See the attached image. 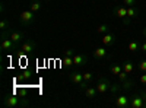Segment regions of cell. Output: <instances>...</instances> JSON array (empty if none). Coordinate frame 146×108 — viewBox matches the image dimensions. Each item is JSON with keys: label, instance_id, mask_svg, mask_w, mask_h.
<instances>
[{"label": "cell", "instance_id": "7c38bea8", "mask_svg": "<svg viewBox=\"0 0 146 108\" xmlns=\"http://www.w3.org/2000/svg\"><path fill=\"white\" fill-rule=\"evenodd\" d=\"M73 63H75V66H78V67L86 64V63H88V54L75 53V56H73Z\"/></svg>", "mask_w": 146, "mask_h": 108}, {"label": "cell", "instance_id": "4fadbf2b", "mask_svg": "<svg viewBox=\"0 0 146 108\" xmlns=\"http://www.w3.org/2000/svg\"><path fill=\"white\" fill-rule=\"evenodd\" d=\"M9 37L12 38V41H13L16 45H21V41L25 40V34L21 32V31H12V32L9 34Z\"/></svg>", "mask_w": 146, "mask_h": 108}, {"label": "cell", "instance_id": "277c9868", "mask_svg": "<svg viewBox=\"0 0 146 108\" xmlns=\"http://www.w3.org/2000/svg\"><path fill=\"white\" fill-rule=\"evenodd\" d=\"M19 22L22 23L23 27H29L35 22V15L31 9H27V10H22L21 15H19Z\"/></svg>", "mask_w": 146, "mask_h": 108}, {"label": "cell", "instance_id": "9a60e30c", "mask_svg": "<svg viewBox=\"0 0 146 108\" xmlns=\"http://www.w3.org/2000/svg\"><path fill=\"white\" fill-rule=\"evenodd\" d=\"M127 48H129V51H131V53H136L137 50H140V42H139L137 40H130L129 44H127Z\"/></svg>", "mask_w": 146, "mask_h": 108}, {"label": "cell", "instance_id": "2e32d148", "mask_svg": "<svg viewBox=\"0 0 146 108\" xmlns=\"http://www.w3.org/2000/svg\"><path fill=\"white\" fill-rule=\"evenodd\" d=\"M123 70L130 75V73H133V72L136 70V66H135V63H131L130 60H126V62L123 63Z\"/></svg>", "mask_w": 146, "mask_h": 108}, {"label": "cell", "instance_id": "cb8c5ba5", "mask_svg": "<svg viewBox=\"0 0 146 108\" xmlns=\"http://www.w3.org/2000/svg\"><path fill=\"white\" fill-rule=\"evenodd\" d=\"M137 70L142 72V73H145V72H146V58L140 60V62L137 63Z\"/></svg>", "mask_w": 146, "mask_h": 108}, {"label": "cell", "instance_id": "3957f363", "mask_svg": "<svg viewBox=\"0 0 146 108\" xmlns=\"http://www.w3.org/2000/svg\"><path fill=\"white\" fill-rule=\"evenodd\" d=\"M2 32L3 34H2V44H0V50H2L3 53L12 51V50H18L19 45H16L13 41H12V38L6 34V31H2Z\"/></svg>", "mask_w": 146, "mask_h": 108}, {"label": "cell", "instance_id": "484cf974", "mask_svg": "<svg viewBox=\"0 0 146 108\" xmlns=\"http://www.w3.org/2000/svg\"><path fill=\"white\" fill-rule=\"evenodd\" d=\"M117 76H118V82H126V80L129 79V73H126L124 70H123V72H120Z\"/></svg>", "mask_w": 146, "mask_h": 108}, {"label": "cell", "instance_id": "e0dca14e", "mask_svg": "<svg viewBox=\"0 0 146 108\" xmlns=\"http://www.w3.org/2000/svg\"><path fill=\"white\" fill-rule=\"evenodd\" d=\"M41 7H42V2H41V0H32L31 5H29V9L34 12V13H35V12H40Z\"/></svg>", "mask_w": 146, "mask_h": 108}, {"label": "cell", "instance_id": "8fae6325", "mask_svg": "<svg viewBox=\"0 0 146 108\" xmlns=\"http://www.w3.org/2000/svg\"><path fill=\"white\" fill-rule=\"evenodd\" d=\"M94 57L98 60H107V58H110V53L105 47H98V48L94 50Z\"/></svg>", "mask_w": 146, "mask_h": 108}, {"label": "cell", "instance_id": "44dd1931", "mask_svg": "<svg viewBox=\"0 0 146 108\" xmlns=\"http://www.w3.org/2000/svg\"><path fill=\"white\" fill-rule=\"evenodd\" d=\"M118 91H121V83L118 82V83H110V89H108V92H111L113 95H115Z\"/></svg>", "mask_w": 146, "mask_h": 108}, {"label": "cell", "instance_id": "9c48e42d", "mask_svg": "<svg viewBox=\"0 0 146 108\" xmlns=\"http://www.w3.org/2000/svg\"><path fill=\"white\" fill-rule=\"evenodd\" d=\"M129 104H130V98L126 97V95H118V97H115V101H114L115 108H127Z\"/></svg>", "mask_w": 146, "mask_h": 108}, {"label": "cell", "instance_id": "8992f818", "mask_svg": "<svg viewBox=\"0 0 146 108\" xmlns=\"http://www.w3.org/2000/svg\"><path fill=\"white\" fill-rule=\"evenodd\" d=\"M110 82L107 78H100L98 79V85H96V91H98V95H104V93H107L108 92V89H110Z\"/></svg>", "mask_w": 146, "mask_h": 108}, {"label": "cell", "instance_id": "ac0fdd59", "mask_svg": "<svg viewBox=\"0 0 146 108\" xmlns=\"http://www.w3.org/2000/svg\"><path fill=\"white\" fill-rule=\"evenodd\" d=\"M73 64H75V63H73V57L64 54L63 58H62V66H63V67H72Z\"/></svg>", "mask_w": 146, "mask_h": 108}, {"label": "cell", "instance_id": "ba28073f", "mask_svg": "<svg viewBox=\"0 0 146 108\" xmlns=\"http://www.w3.org/2000/svg\"><path fill=\"white\" fill-rule=\"evenodd\" d=\"M115 40H117L115 34L111 32V31H108L107 34L102 35V45H105V47H111V45L115 44Z\"/></svg>", "mask_w": 146, "mask_h": 108}, {"label": "cell", "instance_id": "f1b7e54d", "mask_svg": "<svg viewBox=\"0 0 146 108\" xmlns=\"http://www.w3.org/2000/svg\"><path fill=\"white\" fill-rule=\"evenodd\" d=\"M31 75H32V72H31V70H27V72H23V73H22L19 78H21V79H28Z\"/></svg>", "mask_w": 146, "mask_h": 108}, {"label": "cell", "instance_id": "d6986e66", "mask_svg": "<svg viewBox=\"0 0 146 108\" xmlns=\"http://www.w3.org/2000/svg\"><path fill=\"white\" fill-rule=\"evenodd\" d=\"M139 15V9L136 6H130L127 7V18L129 19H133V18H136Z\"/></svg>", "mask_w": 146, "mask_h": 108}, {"label": "cell", "instance_id": "83f0119b", "mask_svg": "<svg viewBox=\"0 0 146 108\" xmlns=\"http://www.w3.org/2000/svg\"><path fill=\"white\" fill-rule=\"evenodd\" d=\"M123 3H124L127 7H130V6H136V5H137V0H123Z\"/></svg>", "mask_w": 146, "mask_h": 108}, {"label": "cell", "instance_id": "4dcf8cb0", "mask_svg": "<svg viewBox=\"0 0 146 108\" xmlns=\"http://www.w3.org/2000/svg\"><path fill=\"white\" fill-rule=\"evenodd\" d=\"M140 51L146 54V41H143V42H140Z\"/></svg>", "mask_w": 146, "mask_h": 108}, {"label": "cell", "instance_id": "30bf717a", "mask_svg": "<svg viewBox=\"0 0 146 108\" xmlns=\"http://www.w3.org/2000/svg\"><path fill=\"white\" fill-rule=\"evenodd\" d=\"M69 79H70V82L73 83V85H76L78 88L85 82L83 80V73H80V72H72V73L69 75Z\"/></svg>", "mask_w": 146, "mask_h": 108}, {"label": "cell", "instance_id": "f546056e", "mask_svg": "<svg viewBox=\"0 0 146 108\" xmlns=\"http://www.w3.org/2000/svg\"><path fill=\"white\" fill-rule=\"evenodd\" d=\"M139 82H140V85H145V86H146V72L140 75V78H139Z\"/></svg>", "mask_w": 146, "mask_h": 108}, {"label": "cell", "instance_id": "7a4b0ae2", "mask_svg": "<svg viewBox=\"0 0 146 108\" xmlns=\"http://www.w3.org/2000/svg\"><path fill=\"white\" fill-rule=\"evenodd\" d=\"M130 108H146V91H139L130 97Z\"/></svg>", "mask_w": 146, "mask_h": 108}, {"label": "cell", "instance_id": "836d02e7", "mask_svg": "<svg viewBox=\"0 0 146 108\" xmlns=\"http://www.w3.org/2000/svg\"><path fill=\"white\" fill-rule=\"evenodd\" d=\"M42 2H50V0H42Z\"/></svg>", "mask_w": 146, "mask_h": 108}, {"label": "cell", "instance_id": "603a6c76", "mask_svg": "<svg viewBox=\"0 0 146 108\" xmlns=\"http://www.w3.org/2000/svg\"><path fill=\"white\" fill-rule=\"evenodd\" d=\"M108 31H110V27H108V25H105V23H102V25H100L98 28H96V32H98V34H102V35H104V34H107Z\"/></svg>", "mask_w": 146, "mask_h": 108}, {"label": "cell", "instance_id": "4316f807", "mask_svg": "<svg viewBox=\"0 0 146 108\" xmlns=\"http://www.w3.org/2000/svg\"><path fill=\"white\" fill-rule=\"evenodd\" d=\"M7 28H9L7 19H2V22H0V29H2V31H7Z\"/></svg>", "mask_w": 146, "mask_h": 108}, {"label": "cell", "instance_id": "d6a6232c", "mask_svg": "<svg viewBox=\"0 0 146 108\" xmlns=\"http://www.w3.org/2000/svg\"><path fill=\"white\" fill-rule=\"evenodd\" d=\"M143 37H145V38H146V28H145V29H143Z\"/></svg>", "mask_w": 146, "mask_h": 108}, {"label": "cell", "instance_id": "d4e9b609", "mask_svg": "<svg viewBox=\"0 0 146 108\" xmlns=\"http://www.w3.org/2000/svg\"><path fill=\"white\" fill-rule=\"evenodd\" d=\"M92 79H94V73H92V72H85V73H83V80H85V82L91 83Z\"/></svg>", "mask_w": 146, "mask_h": 108}, {"label": "cell", "instance_id": "7402d4cb", "mask_svg": "<svg viewBox=\"0 0 146 108\" xmlns=\"http://www.w3.org/2000/svg\"><path fill=\"white\" fill-rule=\"evenodd\" d=\"M120 72H123V64H113V66H111V73H113V75L117 76Z\"/></svg>", "mask_w": 146, "mask_h": 108}, {"label": "cell", "instance_id": "1f68e13d", "mask_svg": "<svg viewBox=\"0 0 146 108\" xmlns=\"http://www.w3.org/2000/svg\"><path fill=\"white\" fill-rule=\"evenodd\" d=\"M64 54H66V56H72V57H73V56H75V50H72V48H70V50L64 51Z\"/></svg>", "mask_w": 146, "mask_h": 108}, {"label": "cell", "instance_id": "52a82bcc", "mask_svg": "<svg viewBox=\"0 0 146 108\" xmlns=\"http://www.w3.org/2000/svg\"><path fill=\"white\" fill-rule=\"evenodd\" d=\"M35 48H36V42L32 41V40H27L19 47V50H21L22 54H31L32 51H35Z\"/></svg>", "mask_w": 146, "mask_h": 108}, {"label": "cell", "instance_id": "6da1fadb", "mask_svg": "<svg viewBox=\"0 0 146 108\" xmlns=\"http://www.w3.org/2000/svg\"><path fill=\"white\" fill-rule=\"evenodd\" d=\"M3 105L7 108H18V107H28L29 102L23 97H18L15 93H6L3 97Z\"/></svg>", "mask_w": 146, "mask_h": 108}, {"label": "cell", "instance_id": "ffe728a7", "mask_svg": "<svg viewBox=\"0 0 146 108\" xmlns=\"http://www.w3.org/2000/svg\"><path fill=\"white\" fill-rule=\"evenodd\" d=\"M121 83V91H130L131 86H135V80L127 79L126 82H120Z\"/></svg>", "mask_w": 146, "mask_h": 108}, {"label": "cell", "instance_id": "5bb4252c", "mask_svg": "<svg viewBox=\"0 0 146 108\" xmlns=\"http://www.w3.org/2000/svg\"><path fill=\"white\" fill-rule=\"evenodd\" d=\"M96 95H98V91H96V86H88L85 89V97L88 99H95Z\"/></svg>", "mask_w": 146, "mask_h": 108}, {"label": "cell", "instance_id": "5b68a950", "mask_svg": "<svg viewBox=\"0 0 146 108\" xmlns=\"http://www.w3.org/2000/svg\"><path fill=\"white\" fill-rule=\"evenodd\" d=\"M114 15L120 19H123V23L124 25H129L130 23V19L127 18V6H121V5H117L114 7Z\"/></svg>", "mask_w": 146, "mask_h": 108}]
</instances>
